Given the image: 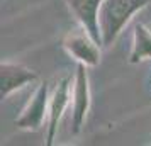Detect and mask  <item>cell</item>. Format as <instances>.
I'll return each mask as SVG.
<instances>
[{"label": "cell", "instance_id": "277c9868", "mask_svg": "<svg viewBox=\"0 0 151 146\" xmlns=\"http://www.w3.org/2000/svg\"><path fill=\"white\" fill-rule=\"evenodd\" d=\"M34 78V73L21 65H9V63L2 65V95H7Z\"/></svg>", "mask_w": 151, "mask_h": 146}, {"label": "cell", "instance_id": "52a82bcc", "mask_svg": "<svg viewBox=\"0 0 151 146\" xmlns=\"http://www.w3.org/2000/svg\"><path fill=\"white\" fill-rule=\"evenodd\" d=\"M66 102H68V83L66 82H61L60 87L56 88L55 99H53V104H51V131H49V143L53 139V134H55L56 129V122L61 116L63 109L66 107Z\"/></svg>", "mask_w": 151, "mask_h": 146}, {"label": "cell", "instance_id": "7a4b0ae2", "mask_svg": "<svg viewBox=\"0 0 151 146\" xmlns=\"http://www.w3.org/2000/svg\"><path fill=\"white\" fill-rule=\"evenodd\" d=\"M44 109H46V85H41L27 104L26 111L17 119V124L27 129H37L44 119Z\"/></svg>", "mask_w": 151, "mask_h": 146}, {"label": "cell", "instance_id": "5b68a950", "mask_svg": "<svg viewBox=\"0 0 151 146\" xmlns=\"http://www.w3.org/2000/svg\"><path fill=\"white\" fill-rule=\"evenodd\" d=\"M65 46L76 60L87 63V65H95L99 61V51L92 42L85 37V34L76 32V34H70V37L66 39Z\"/></svg>", "mask_w": 151, "mask_h": 146}, {"label": "cell", "instance_id": "3957f363", "mask_svg": "<svg viewBox=\"0 0 151 146\" xmlns=\"http://www.w3.org/2000/svg\"><path fill=\"white\" fill-rule=\"evenodd\" d=\"M71 10L83 22L93 41L99 42V24H97V10L100 5V0H68Z\"/></svg>", "mask_w": 151, "mask_h": 146}, {"label": "cell", "instance_id": "6da1fadb", "mask_svg": "<svg viewBox=\"0 0 151 146\" xmlns=\"http://www.w3.org/2000/svg\"><path fill=\"white\" fill-rule=\"evenodd\" d=\"M146 2L148 0H105L104 2L100 9V24H102L105 44H109L116 37L124 22L129 19V15Z\"/></svg>", "mask_w": 151, "mask_h": 146}, {"label": "cell", "instance_id": "8992f818", "mask_svg": "<svg viewBox=\"0 0 151 146\" xmlns=\"http://www.w3.org/2000/svg\"><path fill=\"white\" fill-rule=\"evenodd\" d=\"M75 127L78 129L82 126V119L85 116L87 105H88V88H87V75L83 71V66L78 68V78H76V90H75Z\"/></svg>", "mask_w": 151, "mask_h": 146}, {"label": "cell", "instance_id": "ba28073f", "mask_svg": "<svg viewBox=\"0 0 151 146\" xmlns=\"http://www.w3.org/2000/svg\"><path fill=\"white\" fill-rule=\"evenodd\" d=\"M151 58V32L143 26H136V37H134V51L132 61Z\"/></svg>", "mask_w": 151, "mask_h": 146}]
</instances>
